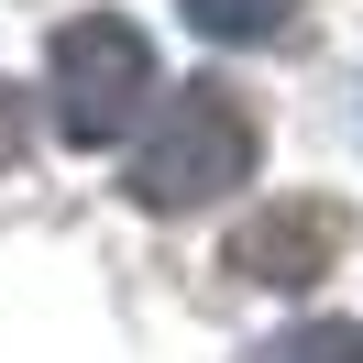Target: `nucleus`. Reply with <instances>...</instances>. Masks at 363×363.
I'll return each mask as SVG.
<instances>
[{"label": "nucleus", "instance_id": "nucleus-1", "mask_svg": "<svg viewBox=\"0 0 363 363\" xmlns=\"http://www.w3.org/2000/svg\"><path fill=\"white\" fill-rule=\"evenodd\" d=\"M242 177H253V111L220 89V77H187V89L133 133V165H121V187H133L143 209H165V220L231 199Z\"/></svg>", "mask_w": 363, "mask_h": 363}, {"label": "nucleus", "instance_id": "nucleus-2", "mask_svg": "<svg viewBox=\"0 0 363 363\" xmlns=\"http://www.w3.org/2000/svg\"><path fill=\"white\" fill-rule=\"evenodd\" d=\"M45 99H55V133H67L77 155H99V143H121L143 121V99H155V45H143L121 11H77L45 45Z\"/></svg>", "mask_w": 363, "mask_h": 363}, {"label": "nucleus", "instance_id": "nucleus-3", "mask_svg": "<svg viewBox=\"0 0 363 363\" xmlns=\"http://www.w3.org/2000/svg\"><path fill=\"white\" fill-rule=\"evenodd\" d=\"M341 209L330 199H275V209H253L242 231H231V253L220 264L242 275V286H319V275L341 264Z\"/></svg>", "mask_w": 363, "mask_h": 363}, {"label": "nucleus", "instance_id": "nucleus-4", "mask_svg": "<svg viewBox=\"0 0 363 363\" xmlns=\"http://www.w3.org/2000/svg\"><path fill=\"white\" fill-rule=\"evenodd\" d=\"M177 11L209 45H286V33L308 23V0H177Z\"/></svg>", "mask_w": 363, "mask_h": 363}, {"label": "nucleus", "instance_id": "nucleus-5", "mask_svg": "<svg viewBox=\"0 0 363 363\" xmlns=\"http://www.w3.org/2000/svg\"><path fill=\"white\" fill-rule=\"evenodd\" d=\"M264 363H363V319H308V330L264 341Z\"/></svg>", "mask_w": 363, "mask_h": 363}, {"label": "nucleus", "instance_id": "nucleus-6", "mask_svg": "<svg viewBox=\"0 0 363 363\" xmlns=\"http://www.w3.org/2000/svg\"><path fill=\"white\" fill-rule=\"evenodd\" d=\"M23 165V111H11V89H0V177Z\"/></svg>", "mask_w": 363, "mask_h": 363}]
</instances>
